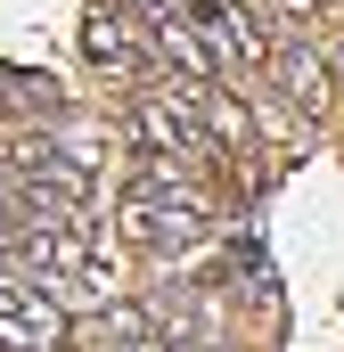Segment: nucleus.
<instances>
[{
    "mask_svg": "<svg viewBox=\"0 0 344 352\" xmlns=\"http://www.w3.org/2000/svg\"><path fill=\"white\" fill-rule=\"evenodd\" d=\"M197 213L172 197V188H140V238H189Z\"/></svg>",
    "mask_w": 344,
    "mask_h": 352,
    "instance_id": "1",
    "label": "nucleus"
}]
</instances>
